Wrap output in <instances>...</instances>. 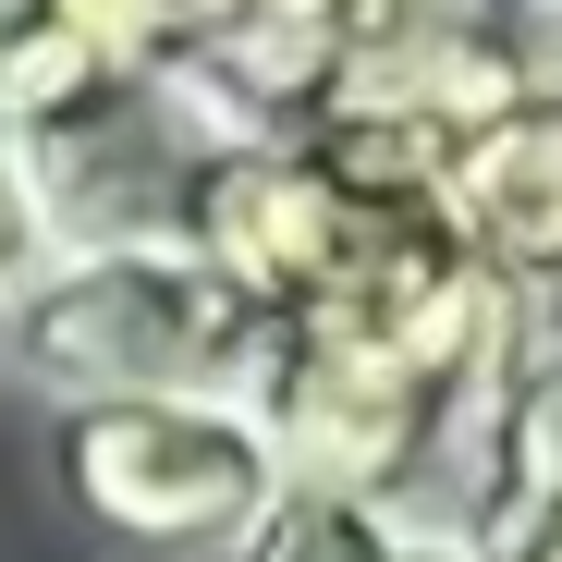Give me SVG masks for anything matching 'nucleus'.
<instances>
[{
	"instance_id": "nucleus-1",
	"label": "nucleus",
	"mask_w": 562,
	"mask_h": 562,
	"mask_svg": "<svg viewBox=\"0 0 562 562\" xmlns=\"http://www.w3.org/2000/svg\"><path fill=\"white\" fill-rule=\"evenodd\" d=\"M440 135L404 123H355L330 111L294 147L209 159L183 183V245H196L269 330H330V318H404L440 281H464L452 209H440Z\"/></svg>"
},
{
	"instance_id": "nucleus-2",
	"label": "nucleus",
	"mask_w": 562,
	"mask_h": 562,
	"mask_svg": "<svg viewBox=\"0 0 562 562\" xmlns=\"http://www.w3.org/2000/svg\"><path fill=\"white\" fill-rule=\"evenodd\" d=\"M526 367V294H502L490 269L440 281L404 318H330V330H269L257 367V440L281 490H330V502H380L404 514V490L428 464H477L490 404Z\"/></svg>"
},
{
	"instance_id": "nucleus-3",
	"label": "nucleus",
	"mask_w": 562,
	"mask_h": 562,
	"mask_svg": "<svg viewBox=\"0 0 562 562\" xmlns=\"http://www.w3.org/2000/svg\"><path fill=\"white\" fill-rule=\"evenodd\" d=\"M0 367H25L49 404H245L269 318L183 233H111L37 257L0 318Z\"/></svg>"
},
{
	"instance_id": "nucleus-4",
	"label": "nucleus",
	"mask_w": 562,
	"mask_h": 562,
	"mask_svg": "<svg viewBox=\"0 0 562 562\" xmlns=\"http://www.w3.org/2000/svg\"><path fill=\"white\" fill-rule=\"evenodd\" d=\"M49 464H61V502L147 562H209V550L233 562V538L281 490L245 404H61Z\"/></svg>"
},
{
	"instance_id": "nucleus-5",
	"label": "nucleus",
	"mask_w": 562,
	"mask_h": 562,
	"mask_svg": "<svg viewBox=\"0 0 562 562\" xmlns=\"http://www.w3.org/2000/svg\"><path fill=\"white\" fill-rule=\"evenodd\" d=\"M440 209H452L464 257H477L502 294L562 281V86L490 111L477 135H452V159H440Z\"/></svg>"
},
{
	"instance_id": "nucleus-6",
	"label": "nucleus",
	"mask_w": 562,
	"mask_h": 562,
	"mask_svg": "<svg viewBox=\"0 0 562 562\" xmlns=\"http://www.w3.org/2000/svg\"><path fill=\"white\" fill-rule=\"evenodd\" d=\"M452 538L477 562H526L538 538H562V342H526V367L502 380L477 440V502Z\"/></svg>"
},
{
	"instance_id": "nucleus-7",
	"label": "nucleus",
	"mask_w": 562,
	"mask_h": 562,
	"mask_svg": "<svg viewBox=\"0 0 562 562\" xmlns=\"http://www.w3.org/2000/svg\"><path fill=\"white\" fill-rule=\"evenodd\" d=\"M404 514L380 502H330V490H269L257 526L233 538V562H392Z\"/></svg>"
},
{
	"instance_id": "nucleus-8",
	"label": "nucleus",
	"mask_w": 562,
	"mask_h": 562,
	"mask_svg": "<svg viewBox=\"0 0 562 562\" xmlns=\"http://www.w3.org/2000/svg\"><path fill=\"white\" fill-rule=\"evenodd\" d=\"M37 257H49V233H37V209H25L13 159H0V318H13V294L37 281Z\"/></svg>"
},
{
	"instance_id": "nucleus-9",
	"label": "nucleus",
	"mask_w": 562,
	"mask_h": 562,
	"mask_svg": "<svg viewBox=\"0 0 562 562\" xmlns=\"http://www.w3.org/2000/svg\"><path fill=\"white\" fill-rule=\"evenodd\" d=\"M330 13L355 37H380V25H428V13H477V0H330Z\"/></svg>"
},
{
	"instance_id": "nucleus-10",
	"label": "nucleus",
	"mask_w": 562,
	"mask_h": 562,
	"mask_svg": "<svg viewBox=\"0 0 562 562\" xmlns=\"http://www.w3.org/2000/svg\"><path fill=\"white\" fill-rule=\"evenodd\" d=\"M233 13H245V0H159V25H171V61L196 49V37H221Z\"/></svg>"
},
{
	"instance_id": "nucleus-11",
	"label": "nucleus",
	"mask_w": 562,
	"mask_h": 562,
	"mask_svg": "<svg viewBox=\"0 0 562 562\" xmlns=\"http://www.w3.org/2000/svg\"><path fill=\"white\" fill-rule=\"evenodd\" d=\"M392 562H477V550H464L452 526H404V538H392Z\"/></svg>"
},
{
	"instance_id": "nucleus-12",
	"label": "nucleus",
	"mask_w": 562,
	"mask_h": 562,
	"mask_svg": "<svg viewBox=\"0 0 562 562\" xmlns=\"http://www.w3.org/2000/svg\"><path fill=\"white\" fill-rule=\"evenodd\" d=\"M538 25H550V37H562V0H538Z\"/></svg>"
},
{
	"instance_id": "nucleus-13",
	"label": "nucleus",
	"mask_w": 562,
	"mask_h": 562,
	"mask_svg": "<svg viewBox=\"0 0 562 562\" xmlns=\"http://www.w3.org/2000/svg\"><path fill=\"white\" fill-rule=\"evenodd\" d=\"M526 562H562V538H538V550H526Z\"/></svg>"
},
{
	"instance_id": "nucleus-14",
	"label": "nucleus",
	"mask_w": 562,
	"mask_h": 562,
	"mask_svg": "<svg viewBox=\"0 0 562 562\" xmlns=\"http://www.w3.org/2000/svg\"><path fill=\"white\" fill-rule=\"evenodd\" d=\"M13 13H25V0H0V37H13Z\"/></svg>"
}]
</instances>
